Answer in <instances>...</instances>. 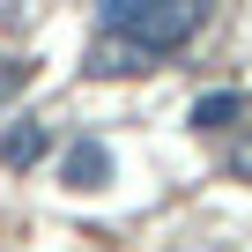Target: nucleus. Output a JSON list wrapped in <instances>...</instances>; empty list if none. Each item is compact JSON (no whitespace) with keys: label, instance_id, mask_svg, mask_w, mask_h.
<instances>
[{"label":"nucleus","instance_id":"nucleus-1","mask_svg":"<svg viewBox=\"0 0 252 252\" xmlns=\"http://www.w3.org/2000/svg\"><path fill=\"white\" fill-rule=\"evenodd\" d=\"M104 37H134L149 60H171L208 23V0H104Z\"/></svg>","mask_w":252,"mask_h":252},{"label":"nucleus","instance_id":"nucleus-2","mask_svg":"<svg viewBox=\"0 0 252 252\" xmlns=\"http://www.w3.org/2000/svg\"><path fill=\"white\" fill-rule=\"evenodd\" d=\"M60 186H67V193H96V186H111V149H104L96 134L67 141V156H60Z\"/></svg>","mask_w":252,"mask_h":252},{"label":"nucleus","instance_id":"nucleus-3","mask_svg":"<svg viewBox=\"0 0 252 252\" xmlns=\"http://www.w3.org/2000/svg\"><path fill=\"white\" fill-rule=\"evenodd\" d=\"M45 149H52V126L45 119H15L0 134V171H30V163H45Z\"/></svg>","mask_w":252,"mask_h":252},{"label":"nucleus","instance_id":"nucleus-4","mask_svg":"<svg viewBox=\"0 0 252 252\" xmlns=\"http://www.w3.org/2000/svg\"><path fill=\"white\" fill-rule=\"evenodd\" d=\"M149 67H156V60H149L134 37H96V52H89V74H104V82H111V74H149Z\"/></svg>","mask_w":252,"mask_h":252},{"label":"nucleus","instance_id":"nucleus-5","mask_svg":"<svg viewBox=\"0 0 252 252\" xmlns=\"http://www.w3.org/2000/svg\"><path fill=\"white\" fill-rule=\"evenodd\" d=\"M237 119H245V96H237V89H208V96H193V111H186L193 134H222V126H237Z\"/></svg>","mask_w":252,"mask_h":252},{"label":"nucleus","instance_id":"nucleus-6","mask_svg":"<svg viewBox=\"0 0 252 252\" xmlns=\"http://www.w3.org/2000/svg\"><path fill=\"white\" fill-rule=\"evenodd\" d=\"M23 82H30V67H0V96H15Z\"/></svg>","mask_w":252,"mask_h":252},{"label":"nucleus","instance_id":"nucleus-7","mask_svg":"<svg viewBox=\"0 0 252 252\" xmlns=\"http://www.w3.org/2000/svg\"><path fill=\"white\" fill-rule=\"evenodd\" d=\"M230 171H237V178H252V141H237V149H230Z\"/></svg>","mask_w":252,"mask_h":252}]
</instances>
